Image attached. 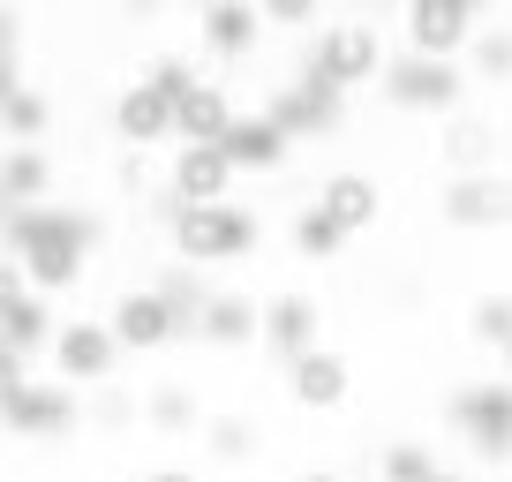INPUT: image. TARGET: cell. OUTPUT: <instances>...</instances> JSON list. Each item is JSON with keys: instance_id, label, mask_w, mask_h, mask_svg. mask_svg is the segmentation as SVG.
<instances>
[{"instance_id": "obj_34", "label": "cell", "mask_w": 512, "mask_h": 482, "mask_svg": "<svg viewBox=\"0 0 512 482\" xmlns=\"http://www.w3.org/2000/svg\"><path fill=\"white\" fill-rule=\"evenodd\" d=\"M0 53H23V23H16V8L0 0Z\"/></svg>"}, {"instance_id": "obj_33", "label": "cell", "mask_w": 512, "mask_h": 482, "mask_svg": "<svg viewBox=\"0 0 512 482\" xmlns=\"http://www.w3.org/2000/svg\"><path fill=\"white\" fill-rule=\"evenodd\" d=\"M23 385H31V362H23V354H8V347H0V407L16 400Z\"/></svg>"}, {"instance_id": "obj_1", "label": "cell", "mask_w": 512, "mask_h": 482, "mask_svg": "<svg viewBox=\"0 0 512 482\" xmlns=\"http://www.w3.org/2000/svg\"><path fill=\"white\" fill-rule=\"evenodd\" d=\"M91 249H98V219L68 204H23L0 219V257L16 264L23 294L38 302H61L91 279Z\"/></svg>"}, {"instance_id": "obj_22", "label": "cell", "mask_w": 512, "mask_h": 482, "mask_svg": "<svg viewBox=\"0 0 512 482\" xmlns=\"http://www.w3.org/2000/svg\"><path fill=\"white\" fill-rule=\"evenodd\" d=\"M460 76H475V83H490V91H505V76H512V23L505 16H482L475 31H467V46H460Z\"/></svg>"}, {"instance_id": "obj_38", "label": "cell", "mask_w": 512, "mask_h": 482, "mask_svg": "<svg viewBox=\"0 0 512 482\" xmlns=\"http://www.w3.org/2000/svg\"><path fill=\"white\" fill-rule=\"evenodd\" d=\"M294 482H347L339 467H309V475H294Z\"/></svg>"}, {"instance_id": "obj_7", "label": "cell", "mask_w": 512, "mask_h": 482, "mask_svg": "<svg viewBox=\"0 0 512 482\" xmlns=\"http://www.w3.org/2000/svg\"><path fill=\"white\" fill-rule=\"evenodd\" d=\"M98 324H106V339H113L121 354H166V347H181V339H189V324L166 309L159 287H128V294H113V309H106Z\"/></svg>"}, {"instance_id": "obj_19", "label": "cell", "mask_w": 512, "mask_h": 482, "mask_svg": "<svg viewBox=\"0 0 512 482\" xmlns=\"http://www.w3.org/2000/svg\"><path fill=\"white\" fill-rule=\"evenodd\" d=\"M113 136H121L136 159L144 151H159V144H174V106H166L151 83H128L121 98H113Z\"/></svg>"}, {"instance_id": "obj_11", "label": "cell", "mask_w": 512, "mask_h": 482, "mask_svg": "<svg viewBox=\"0 0 512 482\" xmlns=\"http://www.w3.org/2000/svg\"><path fill=\"white\" fill-rule=\"evenodd\" d=\"M287 400L302 407V415H339V407L354 400V362L339 347H309L287 362Z\"/></svg>"}, {"instance_id": "obj_26", "label": "cell", "mask_w": 512, "mask_h": 482, "mask_svg": "<svg viewBox=\"0 0 512 482\" xmlns=\"http://www.w3.org/2000/svg\"><path fill=\"white\" fill-rule=\"evenodd\" d=\"M53 129V106L38 83H16V91L0 98V144H38V136Z\"/></svg>"}, {"instance_id": "obj_32", "label": "cell", "mask_w": 512, "mask_h": 482, "mask_svg": "<svg viewBox=\"0 0 512 482\" xmlns=\"http://www.w3.org/2000/svg\"><path fill=\"white\" fill-rule=\"evenodd\" d=\"M249 8H256V23H264V31H302V23H317L324 0H249Z\"/></svg>"}, {"instance_id": "obj_4", "label": "cell", "mask_w": 512, "mask_h": 482, "mask_svg": "<svg viewBox=\"0 0 512 482\" xmlns=\"http://www.w3.org/2000/svg\"><path fill=\"white\" fill-rule=\"evenodd\" d=\"M377 91H384V106H392V113H430V121H445V113L467 106L460 61H415V53H392L384 76H377Z\"/></svg>"}, {"instance_id": "obj_9", "label": "cell", "mask_w": 512, "mask_h": 482, "mask_svg": "<svg viewBox=\"0 0 512 482\" xmlns=\"http://www.w3.org/2000/svg\"><path fill=\"white\" fill-rule=\"evenodd\" d=\"M256 347L272 354L279 370H287L294 354L324 347V302H317V294H302V287H279L272 302H256Z\"/></svg>"}, {"instance_id": "obj_35", "label": "cell", "mask_w": 512, "mask_h": 482, "mask_svg": "<svg viewBox=\"0 0 512 482\" xmlns=\"http://www.w3.org/2000/svg\"><path fill=\"white\" fill-rule=\"evenodd\" d=\"M16 294H23V279H16V264H8V257H0V309H8V302H16Z\"/></svg>"}, {"instance_id": "obj_10", "label": "cell", "mask_w": 512, "mask_h": 482, "mask_svg": "<svg viewBox=\"0 0 512 482\" xmlns=\"http://www.w3.org/2000/svg\"><path fill=\"white\" fill-rule=\"evenodd\" d=\"M0 430H8V437H31V445H46V437H76L83 430V392L53 385V377H31L16 400L0 407Z\"/></svg>"}, {"instance_id": "obj_15", "label": "cell", "mask_w": 512, "mask_h": 482, "mask_svg": "<svg viewBox=\"0 0 512 482\" xmlns=\"http://www.w3.org/2000/svg\"><path fill=\"white\" fill-rule=\"evenodd\" d=\"M309 204H317L324 219L339 226V234H369V226L384 219V189H377V174H362V166H339V174H324Z\"/></svg>"}, {"instance_id": "obj_31", "label": "cell", "mask_w": 512, "mask_h": 482, "mask_svg": "<svg viewBox=\"0 0 512 482\" xmlns=\"http://www.w3.org/2000/svg\"><path fill=\"white\" fill-rule=\"evenodd\" d=\"M136 83H151V91H159L166 106H174V98L196 83V61H189V53H151V61H144V76H136Z\"/></svg>"}, {"instance_id": "obj_29", "label": "cell", "mask_w": 512, "mask_h": 482, "mask_svg": "<svg viewBox=\"0 0 512 482\" xmlns=\"http://www.w3.org/2000/svg\"><path fill=\"white\" fill-rule=\"evenodd\" d=\"M467 332H475L482 347L505 362V347H512V302H505V287H497V294H475V317H467Z\"/></svg>"}, {"instance_id": "obj_14", "label": "cell", "mask_w": 512, "mask_h": 482, "mask_svg": "<svg viewBox=\"0 0 512 482\" xmlns=\"http://www.w3.org/2000/svg\"><path fill=\"white\" fill-rule=\"evenodd\" d=\"M159 196L166 204H226L234 196V166L219 159V144H174Z\"/></svg>"}, {"instance_id": "obj_20", "label": "cell", "mask_w": 512, "mask_h": 482, "mask_svg": "<svg viewBox=\"0 0 512 482\" xmlns=\"http://www.w3.org/2000/svg\"><path fill=\"white\" fill-rule=\"evenodd\" d=\"M189 339H204V347H256V294L211 287L196 324H189Z\"/></svg>"}, {"instance_id": "obj_8", "label": "cell", "mask_w": 512, "mask_h": 482, "mask_svg": "<svg viewBox=\"0 0 512 482\" xmlns=\"http://www.w3.org/2000/svg\"><path fill=\"white\" fill-rule=\"evenodd\" d=\"M452 430L475 445L482 467H505V445H512V385H505V370L475 377V385L452 400Z\"/></svg>"}, {"instance_id": "obj_24", "label": "cell", "mask_w": 512, "mask_h": 482, "mask_svg": "<svg viewBox=\"0 0 512 482\" xmlns=\"http://www.w3.org/2000/svg\"><path fill=\"white\" fill-rule=\"evenodd\" d=\"M46 339H53V302H38V294H16V302L0 309V347L8 354H46Z\"/></svg>"}, {"instance_id": "obj_3", "label": "cell", "mask_w": 512, "mask_h": 482, "mask_svg": "<svg viewBox=\"0 0 512 482\" xmlns=\"http://www.w3.org/2000/svg\"><path fill=\"white\" fill-rule=\"evenodd\" d=\"M384 61H392V46H384V31H377L369 16H332V23L317 31V46H309L302 68L347 98V91H362V83H377Z\"/></svg>"}, {"instance_id": "obj_18", "label": "cell", "mask_w": 512, "mask_h": 482, "mask_svg": "<svg viewBox=\"0 0 512 482\" xmlns=\"http://www.w3.org/2000/svg\"><path fill=\"white\" fill-rule=\"evenodd\" d=\"M287 151H294V144L264 121V113H234V121L219 129V159L234 166V181H241V174H279V166H287Z\"/></svg>"}, {"instance_id": "obj_12", "label": "cell", "mask_w": 512, "mask_h": 482, "mask_svg": "<svg viewBox=\"0 0 512 482\" xmlns=\"http://www.w3.org/2000/svg\"><path fill=\"white\" fill-rule=\"evenodd\" d=\"M505 211H512L505 166H497V174H452L445 189H437V219L460 226V234H505Z\"/></svg>"}, {"instance_id": "obj_27", "label": "cell", "mask_w": 512, "mask_h": 482, "mask_svg": "<svg viewBox=\"0 0 512 482\" xmlns=\"http://www.w3.org/2000/svg\"><path fill=\"white\" fill-rule=\"evenodd\" d=\"M196 430H204V452H211L219 467H241V460H256V445H264L249 415H211V422H196Z\"/></svg>"}, {"instance_id": "obj_16", "label": "cell", "mask_w": 512, "mask_h": 482, "mask_svg": "<svg viewBox=\"0 0 512 482\" xmlns=\"http://www.w3.org/2000/svg\"><path fill=\"white\" fill-rule=\"evenodd\" d=\"M256 38H264V23H256L249 0H204V8H196V46H204V61L234 68V61L256 53Z\"/></svg>"}, {"instance_id": "obj_2", "label": "cell", "mask_w": 512, "mask_h": 482, "mask_svg": "<svg viewBox=\"0 0 512 482\" xmlns=\"http://www.w3.org/2000/svg\"><path fill=\"white\" fill-rule=\"evenodd\" d=\"M159 219H166V249H174V264H189V272H211V264H249L256 249H264V219H256L249 204H166L159 196Z\"/></svg>"}, {"instance_id": "obj_25", "label": "cell", "mask_w": 512, "mask_h": 482, "mask_svg": "<svg viewBox=\"0 0 512 482\" xmlns=\"http://www.w3.org/2000/svg\"><path fill=\"white\" fill-rule=\"evenodd\" d=\"M136 415H144L159 437H196V422H204V400H196L189 385H151Z\"/></svg>"}, {"instance_id": "obj_28", "label": "cell", "mask_w": 512, "mask_h": 482, "mask_svg": "<svg viewBox=\"0 0 512 482\" xmlns=\"http://www.w3.org/2000/svg\"><path fill=\"white\" fill-rule=\"evenodd\" d=\"M294 257H302V264H332L339 257V249H347V234H339V226L332 219H324V211L317 204H302V211H294Z\"/></svg>"}, {"instance_id": "obj_5", "label": "cell", "mask_w": 512, "mask_h": 482, "mask_svg": "<svg viewBox=\"0 0 512 482\" xmlns=\"http://www.w3.org/2000/svg\"><path fill=\"white\" fill-rule=\"evenodd\" d=\"M256 113H264V121H272V129L287 136V144H324V136H339V129H347V98H339L332 83H317L309 68H302L294 83H279V91L264 98Z\"/></svg>"}, {"instance_id": "obj_13", "label": "cell", "mask_w": 512, "mask_h": 482, "mask_svg": "<svg viewBox=\"0 0 512 482\" xmlns=\"http://www.w3.org/2000/svg\"><path fill=\"white\" fill-rule=\"evenodd\" d=\"M437 166L445 174H497L505 166V129H497L490 113H445L437 121Z\"/></svg>"}, {"instance_id": "obj_21", "label": "cell", "mask_w": 512, "mask_h": 482, "mask_svg": "<svg viewBox=\"0 0 512 482\" xmlns=\"http://www.w3.org/2000/svg\"><path fill=\"white\" fill-rule=\"evenodd\" d=\"M234 98H226V83H211V76H196L189 91L174 98V144H219V129L234 121Z\"/></svg>"}, {"instance_id": "obj_30", "label": "cell", "mask_w": 512, "mask_h": 482, "mask_svg": "<svg viewBox=\"0 0 512 482\" xmlns=\"http://www.w3.org/2000/svg\"><path fill=\"white\" fill-rule=\"evenodd\" d=\"M430 467H437V452L422 437H400V445L377 452V482H430Z\"/></svg>"}, {"instance_id": "obj_17", "label": "cell", "mask_w": 512, "mask_h": 482, "mask_svg": "<svg viewBox=\"0 0 512 482\" xmlns=\"http://www.w3.org/2000/svg\"><path fill=\"white\" fill-rule=\"evenodd\" d=\"M467 31H475V16L460 0H407V53L415 61H460Z\"/></svg>"}, {"instance_id": "obj_23", "label": "cell", "mask_w": 512, "mask_h": 482, "mask_svg": "<svg viewBox=\"0 0 512 482\" xmlns=\"http://www.w3.org/2000/svg\"><path fill=\"white\" fill-rule=\"evenodd\" d=\"M46 189H53V159L38 144H8V151H0V204H8V211L46 204Z\"/></svg>"}, {"instance_id": "obj_40", "label": "cell", "mask_w": 512, "mask_h": 482, "mask_svg": "<svg viewBox=\"0 0 512 482\" xmlns=\"http://www.w3.org/2000/svg\"><path fill=\"white\" fill-rule=\"evenodd\" d=\"M430 482H467V475H452V467H430Z\"/></svg>"}, {"instance_id": "obj_36", "label": "cell", "mask_w": 512, "mask_h": 482, "mask_svg": "<svg viewBox=\"0 0 512 482\" xmlns=\"http://www.w3.org/2000/svg\"><path fill=\"white\" fill-rule=\"evenodd\" d=\"M16 83H23V61H16V53H0V98L16 91Z\"/></svg>"}, {"instance_id": "obj_37", "label": "cell", "mask_w": 512, "mask_h": 482, "mask_svg": "<svg viewBox=\"0 0 512 482\" xmlns=\"http://www.w3.org/2000/svg\"><path fill=\"white\" fill-rule=\"evenodd\" d=\"M144 482H204V475H196V467H151Z\"/></svg>"}, {"instance_id": "obj_6", "label": "cell", "mask_w": 512, "mask_h": 482, "mask_svg": "<svg viewBox=\"0 0 512 482\" xmlns=\"http://www.w3.org/2000/svg\"><path fill=\"white\" fill-rule=\"evenodd\" d=\"M46 354H53V385H68V392H91V385L121 377V347L106 339L98 317H53Z\"/></svg>"}, {"instance_id": "obj_39", "label": "cell", "mask_w": 512, "mask_h": 482, "mask_svg": "<svg viewBox=\"0 0 512 482\" xmlns=\"http://www.w3.org/2000/svg\"><path fill=\"white\" fill-rule=\"evenodd\" d=\"M128 16H159V0H128Z\"/></svg>"}]
</instances>
